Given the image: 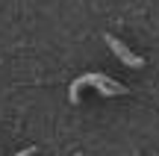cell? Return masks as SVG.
I'll return each instance as SVG.
<instances>
[{
  "label": "cell",
  "instance_id": "obj_1",
  "mask_svg": "<svg viewBox=\"0 0 159 156\" xmlns=\"http://www.w3.org/2000/svg\"><path fill=\"white\" fill-rule=\"evenodd\" d=\"M83 86H94V88H100V94H109V97L127 94V88L121 86V82H115L112 77H106V74H83V77H77V80L71 82V103H77Z\"/></svg>",
  "mask_w": 159,
  "mask_h": 156
},
{
  "label": "cell",
  "instance_id": "obj_3",
  "mask_svg": "<svg viewBox=\"0 0 159 156\" xmlns=\"http://www.w3.org/2000/svg\"><path fill=\"white\" fill-rule=\"evenodd\" d=\"M15 156H35V147H27V150H21V153H15Z\"/></svg>",
  "mask_w": 159,
  "mask_h": 156
},
{
  "label": "cell",
  "instance_id": "obj_2",
  "mask_svg": "<svg viewBox=\"0 0 159 156\" xmlns=\"http://www.w3.org/2000/svg\"><path fill=\"white\" fill-rule=\"evenodd\" d=\"M103 38H106V44L112 47V53H115V56H118V59H121V62H124V65H130V68H142V65H144V59H142V56H136V53H133V50H127V47L121 44V41L115 38L112 33H106V35H103Z\"/></svg>",
  "mask_w": 159,
  "mask_h": 156
}]
</instances>
